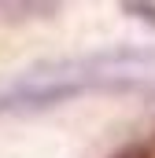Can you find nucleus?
<instances>
[{
  "instance_id": "obj_1",
  "label": "nucleus",
  "mask_w": 155,
  "mask_h": 158,
  "mask_svg": "<svg viewBox=\"0 0 155 158\" xmlns=\"http://www.w3.org/2000/svg\"><path fill=\"white\" fill-rule=\"evenodd\" d=\"M89 92H155L144 74L140 77H104V81H15L0 88V114H33L59 103H70Z\"/></svg>"
},
{
  "instance_id": "obj_2",
  "label": "nucleus",
  "mask_w": 155,
  "mask_h": 158,
  "mask_svg": "<svg viewBox=\"0 0 155 158\" xmlns=\"http://www.w3.org/2000/svg\"><path fill=\"white\" fill-rule=\"evenodd\" d=\"M126 15H133V19H140L144 26H152L155 30V4H140V0H126V4H118Z\"/></svg>"
},
{
  "instance_id": "obj_3",
  "label": "nucleus",
  "mask_w": 155,
  "mask_h": 158,
  "mask_svg": "<svg viewBox=\"0 0 155 158\" xmlns=\"http://www.w3.org/2000/svg\"><path fill=\"white\" fill-rule=\"evenodd\" d=\"M111 158H152V151H148V147H122V151L111 155Z\"/></svg>"
}]
</instances>
